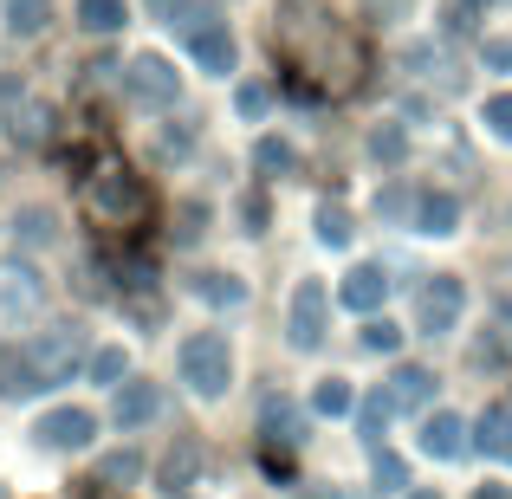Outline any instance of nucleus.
<instances>
[{"mask_svg": "<svg viewBox=\"0 0 512 499\" xmlns=\"http://www.w3.org/2000/svg\"><path fill=\"white\" fill-rule=\"evenodd\" d=\"M279 52L292 72H305V85L350 91L363 78V39L344 13L318 7V0H286L279 7Z\"/></svg>", "mask_w": 512, "mask_h": 499, "instance_id": "1", "label": "nucleus"}, {"mask_svg": "<svg viewBox=\"0 0 512 499\" xmlns=\"http://www.w3.org/2000/svg\"><path fill=\"white\" fill-rule=\"evenodd\" d=\"M78 201H85V214H91V221H104V227H137L143 214H150V182H143L130 163L104 156V163L85 175Z\"/></svg>", "mask_w": 512, "mask_h": 499, "instance_id": "2", "label": "nucleus"}, {"mask_svg": "<svg viewBox=\"0 0 512 499\" xmlns=\"http://www.w3.org/2000/svg\"><path fill=\"white\" fill-rule=\"evenodd\" d=\"M182 383L195 389V396H227V383H234V350H227L221 331H195L182 344Z\"/></svg>", "mask_w": 512, "mask_h": 499, "instance_id": "3", "label": "nucleus"}, {"mask_svg": "<svg viewBox=\"0 0 512 499\" xmlns=\"http://www.w3.org/2000/svg\"><path fill=\"white\" fill-rule=\"evenodd\" d=\"M46 312V279L26 260H0V331H26Z\"/></svg>", "mask_w": 512, "mask_h": 499, "instance_id": "4", "label": "nucleus"}, {"mask_svg": "<svg viewBox=\"0 0 512 499\" xmlns=\"http://www.w3.org/2000/svg\"><path fill=\"white\" fill-rule=\"evenodd\" d=\"M461 305H467V286L454 273H435L422 292H415V331L422 337H448L461 325Z\"/></svg>", "mask_w": 512, "mask_h": 499, "instance_id": "5", "label": "nucleus"}, {"mask_svg": "<svg viewBox=\"0 0 512 499\" xmlns=\"http://www.w3.org/2000/svg\"><path fill=\"white\" fill-rule=\"evenodd\" d=\"M130 98L150 104V111H169V104L182 98V72H175L169 59H156V52H143V59L130 65Z\"/></svg>", "mask_w": 512, "mask_h": 499, "instance_id": "6", "label": "nucleus"}, {"mask_svg": "<svg viewBox=\"0 0 512 499\" xmlns=\"http://www.w3.org/2000/svg\"><path fill=\"white\" fill-rule=\"evenodd\" d=\"M325 325H331V292L318 286V279H305V286L292 292V331L286 337L299 350H318V344H325Z\"/></svg>", "mask_w": 512, "mask_h": 499, "instance_id": "7", "label": "nucleus"}, {"mask_svg": "<svg viewBox=\"0 0 512 499\" xmlns=\"http://www.w3.org/2000/svg\"><path fill=\"white\" fill-rule=\"evenodd\" d=\"M33 435H39V448H52V454H78L91 435H98V422H91L85 409H46Z\"/></svg>", "mask_w": 512, "mask_h": 499, "instance_id": "8", "label": "nucleus"}, {"mask_svg": "<svg viewBox=\"0 0 512 499\" xmlns=\"http://www.w3.org/2000/svg\"><path fill=\"white\" fill-rule=\"evenodd\" d=\"M26 357H33L39 383H65V376L78 370V331H72V325H52L33 350H26Z\"/></svg>", "mask_w": 512, "mask_h": 499, "instance_id": "9", "label": "nucleus"}, {"mask_svg": "<svg viewBox=\"0 0 512 499\" xmlns=\"http://www.w3.org/2000/svg\"><path fill=\"white\" fill-rule=\"evenodd\" d=\"M344 312H357V318H376V305L389 299V279H383V266L376 260H363V266H350L344 273Z\"/></svg>", "mask_w": 512, "mask_h": 499, "instance_id": "10", "label": "nucleus"}, {"mask_svg": "<svg viewBox=\"0 0 512 499\" xmlns=\"http://www.w3.org/2000/svg\"><path fill=\"white\" fill-rule=\"evenodd\" d=\"M188 52H195V65H201L208 78L234 72V39H227V26H221V20H201V26H188Z\"/></svg>", "mask_w": 512, "mask_h": 499, "instance_id": "11", "label": "nucleus"}, {"mask_svg": "<svg viewBox=\"0 0 512 499\" xmlns=\"http://www.w3.org/2000/svg\"><path fill=\"white\" fill-rule=\"evenodd\" d=\"M467 448H474V441H467L461 415H428V422H422V454H435V461H461Z\"/></svg>", "mask_w": 512, "mask_h": 499, "instance_id": "12", "label": "nucleus"}, {"mask_svg": "<svg viewBox=\"0 0 512 499\" xmlns=\"http://www.w3.org/2000/svg\"><path fill=\"white\" fill-rule=\"evenodd\" d=\"M52 137V111L39 98H20L7 111V143H20V150H39V143Z\"/></svg>", "mask_w": 512, "mask_h": 499, "instance_id": "13", "label": "nucleus"}, {"mask_svg": "<svg viewBox=\"0 0 512 499\" xmlns=\"http://www.w3.org/2000/svg\"><path fill=\"white\" fill-rule=\"evenodd\" d=\"M474 448L493 454V461H512V402H493L474 428Z\"/></svg>", "mask_w": 512, "mask_h": 499, "instance_id": "14", "label": "nucleus"}, {"mask_svg": "<svg viewBox=\"0 0 512 499\" xmlns=\"http://www.w3.org/2000/svg\"><path fill=\"white\" fill-rule=\"evenodd\" d=\"M389 409H422L428 396H435V370H422V363H409V370H396L389 376Z\"/></svg>", "mask_w": 512, "mask_h": 499, "instance_id": "15", "label": "nucleus"}, {"mask_svg": "<svg viewBox=\"0 0 512 499\" xmlns=\"http://www.w3.org/2000/svg\"><path fill=\"white\" fill-rule=\"evenodd\" d=\"M415 227H422V234H454V227H461V201L441 195V188L415 195Z\"/></svg>", "mask_w": 512, "mask_h": 499, "instance_id": "16", "label": "nucleus"}, {"mask_svg": "<svg viewBox=\"0 0 512 499\" xmlns=\"http://www.w3.org/2000/svg\"><path fill=\"white\" fill-rule=\"evenodd\" d=\"M156 409H163L156 383H124V389H117V422H124V428H143V422H156Z\"/></svg>", "mask_w": 512, "mask_h": 499, "instance_id": "17", "label": "nucleus"}, {"mask_svg": "<svg viewBox=\"0 0 512 499\" xmlns=\"http://www.w3.org/2000/svg\"><path fill=\"white\" fill-rule=\"evenodd\" d=\"M33 389H39L33 357H26V350H0V396L20 402V396H33Z\"/></svg>", "mask_w": 512, "mask_h": 499, "instance_id": "18", "label": "nucleus"}, {"mask_svg": "<svg viewBox=\"0 0 512 499\" xmlns=\"http://www.w3.org/2000/svg\"><path fill=\"white\" fill-rule=\"evenodd\" d=\"M188 292H195L201 305H221V312H227V305H240V299H247V286H240L234 273H195V279H188Z\"/></svg>", "mask_w": 512, "mask_h": 499, "instance_id": "19", "label": "nucleus"}, {"mask_svg": "<svg viewBox=\"0 0 512 499\" xmlns=\"http://www.w3.org/2000/svg\"><path fill=\"white\" fill-rule=\"evenodd\" d=\"M299 428H305V422H299V409H292V402H279V396L266 402V448H273V454L292 448V441H305Z\"/></svg>", "mask_w": 512, "mask_h": 499, "instance_id": "20", "label": "nucleus"}, {"mask_svg": "<svg viewBox=\"0 0 512 499\" xmlns=\"http://www.w3.org/2000/svg\"><path fill=\"white\" fill-rule=\"evenodd\" d=\"M78 26L98 39H111L117 26H124V0H78Z\"/></svg>", "mask_w": 512, "mask_h": 499, "instance_id": "21", "label": "nucleus"}, {"mask_svg": "<svg viewBox=\"0 0 512 499\" xmlns=\"http://www.w3.org/2000/svg\"><path fill=\"white\" fill-rule=\"evenodd\" d=\"M46 26H52V7H46V0H7V33L33 39V33H46Z\"/></svg>", "mask_w": 512, "mask_h": 499, "instance_id": "22", "label": "nucleus"}, {"mask_svg": "<svg viewBox=\"0 0 512 499\" xmlns=\"http://www.w3.org/2000/svg\"><path fill=\"white\" fill-rule=\"evenodd\" d=\"M318 240H325V247H350V208L344 201H325V208H318Z\"/></svg>", "mask_w": 512, "mask_h": 499, "instance_id": "23", "label": "nucleus"}, {"mask_svg": "<svg viewBox=\"0 0 512 499\" xmlns=\"http://www.w3.org/2000/svg\"><path fill=\"white\" fill-rule=\"evenodd\" d=\"M312 409H318V415H350V409H357V396H350V383L325 376V383L312 389Z\"/></svg>", "mask_w": 512, "mask_h": 499, "instance_id": "24", "label": "nucleus"}, {"mask_svg": "<svg viewBox=\"0 0 512 499\" xmlns=\"http://www.w3.org/2000/svg\"><path fill=\"white\" fill-rule=\"evenodd\" d=\"M124 370H130V357L117 344H104V350H91V357H85V376H91V383H117Z\"/></svg>", "mask_w": 512, "mask_h": 499, "instance_id": "25", "label": "nucleus"}, {"mask_svg": "<svg viewBox=\"0 0 512 499\" xmlns=\"http://www.w3.org/2000/svg\"><path fill=\"white\" fill-rule=\"evenodd\" d=\"M383 422H389V396H363L357 402V428L370 448H383Z\"/></svg>", "mask_w": 512, "mask_h": 499, "instance_id": "26", "label": "nucleus"}, {"mask_svg": "<svg viewBox=\"0 0 512 499\" xmlns=\"http://www.w3.org/2000/svg\"><path fill=\"white\" fill-rule=\"evenodd\" d=\"M195 461H201V448H195V441H182V448H175L169 461H163V487H169V493H182V487H188V474H195Z\"/></svg>", "mask_w": 512, "mask_h": 499, "instance_id": "27", "label": "nucleus"}, {"mask_svg": "<svg viewBox=\"0 0 512 499\" xmlns=\"http://www.w3.org/2000/svg\"><path fill=\"white\" fill-rule=\"evenodd\" d=\"M253 163H260L266 175H286L292 169V143L286 137H260V143H253Z\"/></svg>", "mask_w": 512, "mask_h": 499, "instance_id": "28", "label": "nucleus"}, {"mask_svg": "<svg viewBox=\"0 0 512 499\" xmlns=\"http://www.w3.org/2000/svg\"><path fill=\"white\" fill-rule=\"evenodd\" d=\"M376 487H383V493H402V487H409V467H402V454L376 448Z\"/></svg>", "mask_w": 512, "mask_h": 499, "instance_id": "29", "label": "nucleus"}, {"mask_svg": "<svg viewBox=\"0 0 512 499\" xmlns=\"http://www.w3.org/2000/svg\"><path fill=\"white\" fill-rule=\"evenodd\" d=\"M363 350H376V357H389V350H402V331L389 325V318H370V325H363Z\"/></svg>", "mask_w": 512, "mask_h": 499, "instance_id": "30", "label": "nucleus"}, {"mask_svg": "<svg viewBox=\"0 0 512 499\" xmlns=\"http://www.w3.org/2000/svg\"><path fill=\"white\" fill-rule=\"evenodd\" d=\"M240 221H247V234H266V221H273V201H266L260 188H253V195L240 201Z\"/></svg>", "mask_w": 512, "mask_h": 499, "instance_id": "31", "label": "nucleus"}, {"mask_svg": "<svg viewBox=\"0 0 512 499\" xmlns=\"http://www.w3.org/2000/svg\"><path fill=\"white\" fill-rule=\"evenodd\" d=\"M234 111H240V117H266V111H273V91H266V85H240Z\"/></svg>", "mask_w": 512, "mask_h": 499, "instance_id": "32", "label": "nucleus"}, {"mask_svg": "<svg viewBox=\"0 0 512 499\" xmlns=\"http://www.w3.org/2000/svg\"><path fill=\"white\" fill-rule=\"evenodd\" d=\"M188 143H195L188 124H163V130H156V150H163V156H188Z\"/></svg>", "mask_w": 512, "mask_h": 499, "instance_id": "33", "label": "nucleus"}, {"mask_svg": "<svg viewBox=\"0 0 512 499\" xmlns=\"http://www.w3.org/2000/svg\"><path fill=\"white\" fill-rule=\"evenodd\" d=\"M20 240H26V247H39V240H52V214L26 208V214H20Z\"/></svg>", "mask_w": 512, "mask_h": 499, "instance_id": "34", "label": "nucleus"}, {"mask_svg": "<svg viewBox=\"0 0 512 499\" xmlns=\"http://www.w3.org/2000/svg\"><path fill=\"white\" fill-rule=\"evenodd\" d=\"M487 124H493V137H512V91L487 98Z\"/></svg>", "mask_w": 512, "mask_h": 499, "instance_id": "35", "label": "nucleus"}, {"mask_svg": "<svg viewBox=\"0 0 512 499\" xmlns=\"http://www.w3.org/2000/svg\"><path fill=\"white\" fill-rule=\"evenodd\" d=\"M201 227H208V208H195V201H188V208L175 214V240H195Z\"/></svg>", "mask_w": 512, "mask_h": 499, "instance_id": "36", "label": "nucleus"}, {"mask_svg": "<svg viewBox=\"0 0 512 499\" xmlns=\"http://www.w3.org/2000/svg\"><path fill=\"white\" fill-rule=\"evenodd\" d=\"M480 59H487V72H512V39H487Z\"/></svg>", "mask_w": 512, "mask_h": 499, "instance_id": "37", "label": "nucleus"}, {"mask_svg": "<svg viewBox=\"0 0 512 499\" xmlns=\"http://www.w3.org/2000/svg\"><path fill=\"white\" fill-rule=\"evenodd\" d=\"M370 150L383 156V163H396V156H402V130H376V137H370Z\"/></svg>", "mask_w": 512, "mask_h": 499, "instance_id": "38", "label": "nucleus"}, {"mask_svg": "<svg viewBox=\"0 0 512 499\" xmlns=\"http://www.w3.org/2000/svg\"><path fill=\"white\" fill-rule=\"evenodd\" d=\"M143 7H150V20H182L188 0H143Z\"/></svg>", "mask_w": 512, "mask_h": 499, "instance_id": "39", "label": "nucleus"}, {"mask_svg": "<svg viewBox=\"0 0 512 499\" xmlns=\"http://www.w3.org/2000/svg\"><path fill=\"white\" fill-rule=\"evenodd\" d=\"M104 474H111V480H130V474H137V454H111V461H104Z\"/></svg>", "mask_w": 512, "mask_h": 499, "instance_id": "40", "label": "nucleus"}, {"mask_svg": "<svg viewBox=\"0 0 512 499\" xmlns=\"http://www.w3.org/2000/svg\"><path fill=\"white\" fill-rule=\"evenodd\" d=\"M474 499H512V487H474Z\"/></svg>", "mask_w": 512, "mask_h": 499, "instance_id": "41", "label": "nucleus"}, {"mask_svg": "<svg viewBox=\"0 0 512 499\" xmlns=\"http://www.w3.org/2000/svg\"><path fill=\"white\" fill-rule=\"evenodd\" d=\"M500 325H506V337H512V299H500Z\"/></svg>", "mask_w": 512, "mask_h": 499, "instance_id": "42", "label": "nucleus"}, {"mask_svg": "<svg viewBox=\"0 0 512 499\" xmlns=\"http://www.w3.org/2000/svg\"><path fill=\"white\" fill-rule=\"evenodd\" d=\"M409 499H435V493H409Z\"/></svg>", "mask_w": 512, "mask_h": 499, "instance_id": "43", "label": "nucleus"}, {"mask_svg": "<svg viewBox=\"0 0 512 499\" xmlns=\"http://www.w3.org/2000/svg\"><path fill=\"white\" fill-rule=\"evenodd\" d=\"M467 7H480V0H467Z\"/></svg>", "mask_w": 512, "mask_h": 499, "instance_id": "44", "label": "nucleus"}]
</instances>
